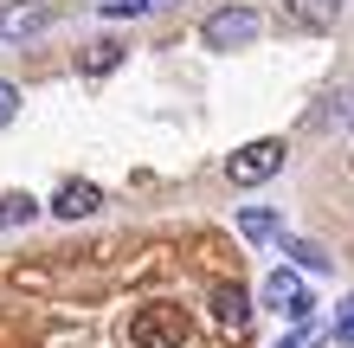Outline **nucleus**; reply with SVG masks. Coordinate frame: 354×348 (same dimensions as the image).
<instances>
[{"mask_svg":"<svg viewBox=\"0 0 354 348\" xmlns=\"http://www.w3.org/2000/svg\"><path fill=\"white\" fill-rule=\"evenodd\" d=\"M348 116H354V104H348V97H342V91H328V97H322V104H316V110H309V129H342V122H348Z\"/></svg>","mask_w":354,"mask_h":348,"instance_id":"obj_9","label":"nucleus"},{"mask_svg":"<svg viewBox=\"0 0 354 348\" xmlns=\"http://www.w3.org/2000/svg\"><path fill=\"white\" fill-rule=\"evenodd\" d=\"M32 219H39L32 194H0V226H32Z\"/></svg>","mask_w":354,"mask_h":348,"instance_id":"obj_10","label":"nucleus"},{"mask_svg":"<svg viewBox=\"0 0 354 348\" xmlns=\"http://www.w3.org/2000/svg\"><path fill=\"white\" fill-rule=\"evenodd\" d=\"M283 136H258V142H245V149H232V161H225V181L232 187H258V181H270L283 168Z\"/></svg>","mask_w":354,"mask_h":348,"instance_id":"obj_3","label":"nucleus"},{"mask_svg":"<svg viewBox=\"0 0 354 348\" xmlns=\"http://www.w3.org/2000/svg\"><path fill=\"white\" fill-rule=\"evenodd\" d=\"M194 342V316L180 303H142L129 316V348H187Z\"/></svg>","mask_w":354,"mask_h":348,"instance_id":"obj_1","label":"nucleus"},{"mask_svg":"<svg viewBox=\"0 0 354 348\" xmlns=\"http://www.w3.org/2000/svg\"><path fill=\"white\" fill-rule=\"evenodd\" d=\"M13 110H19V91L7 84V77H0V129H7V122H13Z\"/></svg>","mask_w":354,"mask_h":348,"instance_id":"obj_16","label":"nucleus"},{"mask_svg":"<svg viewBox=\"0 0 354 348\" xmlns=\"http://www.w3.org/2000/svg\"><path fill=\"white\" fill-rule=\"evenodd\" d=\"M103 207V187L97 181H65V187L52 194V219H91Z\"/></svg>","mask_w":354,"mask_h":348,"instance_id":"obj_6","label":"nucleus"},{"mask_svg":"<svg viewBox=\"0 0 354 348\" xmlns=\"http://www.w3.org/2000/svg\"><path fill=\"white\" fill-rule=\"evenodd\" d=\"M239 232L245 239H277V213H270V207H245L239 213Z\"/></svg>","mask_w":354,"mask_h":348,"instance_id":"obj_12","label":"nucleus"},{"mask_svg":"<svg viewBox=\"0 0 354 348\" xmlns=\"http://www.w3.org/2000/svg\"><path fill=\"white\" fill-rule=\"evenodd\" d=\"M328 342H335V348H354V297L342 303V316H335V329H328Z\"/></svg>","mask_w":354,"mask_h":348,"instance_id":"obj_15","label":"nucleus"},{"mask_svg":"<svg viewBox=\"0 0 354 348\" xmlns=\"http://www.w3.org/2000/svg\"><path fill=\"white\" fill-rule=\"evenodd\" d=\"M342 13V0H277V26L283 33H328Z\"/></svg>","mask_w":354,"mask_h":348,"instance_id":"obj_5","label":"nucleus"},{"mask_svg":"<svg viewBox=\"0 0 354 348\" xmlns=\"http://www.w3.org/2000/svg\"><path fill=\"white\" fill-rule=\"evenodd\" d=\"M264 33V13L258 7H213L200 19V39L213 52H239V46H252V39Z\"/></svg>","mask_w":354,"mask_h":348,"instance_id":"obj_2","label":"nucleus"},{"mask_svg":"<svg viewBox=\"0 0 354 348\" xmlns=\"http://www.w3.org/2000/svg\"><path fill=\"white\" fill-rule=\"evenodd\" d=\"M283 252L303 264V271H328V252L322 245H309V239H283Z\"/></svg>","mask_w":354,"mask_h":348,"instance_id":"obj_13","label":"nucleus"},{"mask_svg":"<svg viewBox=\"0 0 354 348\" xmlns=\"http://www.w3.org/2000/svg\"><path fill=\"white\" fill-rule=\"evenodd\" d=\"M39 26H46V13H39V7H13V13H0V33H7V39H26V33H39Z\"/></svg>","mask_w":354,"mask_h":348,"instance_id":"obj_11","label":"nucleus"},{"mask_svg":"<svg viewBox=\"0 0 354 348\" xmlns=\"http://www.w3.org/2000/svg\"><path fill=\"white\" fill-rule=\"evenodd\" d=\"M264 310H277L290 322H309V291H303V277L290 271V264H277V271L264 277Z\"/></svg>","mask_w":354,"mask_h":348,"instance_id":"obj_4","label":"nucleus"},{"mask_svg":"<svg viewBox=\"0 0 354 348\" xmlns=\"http://www.w3.org/2000/svg\"><path fill=\"white\" fill-rule=\"evenodd\" d=\"M122 58H129V46H116V39H91V46L77 52V71H84V77H110Z\"/></svg>","mask_w":354,"mask_h":348,"instance_id":"obj_8","label":"nucleus"},{"mask_svg":"<svg viewBox=\"0 0 354 348\" xmlns=\"http://www.w3.org/2000/svg\"><path fill=\"white\" fill-rule=\"evenodd\" d=\"M168 0H103V19H136V13H155Z\"/></svg>","mask_w":354,"mask_h":348,"instance_id":"obj_14","label":"nucleus"},{"mask_svg":"<svg viewBox=\"0 0 354 348\" xmlns=\"http://www.w3.org/2000/svg\"><path fill=\"white\" fill-rule=\"evenodd\" d=\"M213 316H219L225 336H245V322H252V297H245L239 284H219V291H213Z\"/></svg>","mask_w":354,"mask_h":348,"instance_id":"obj_7","label":"nucleus"}]
</instances>
